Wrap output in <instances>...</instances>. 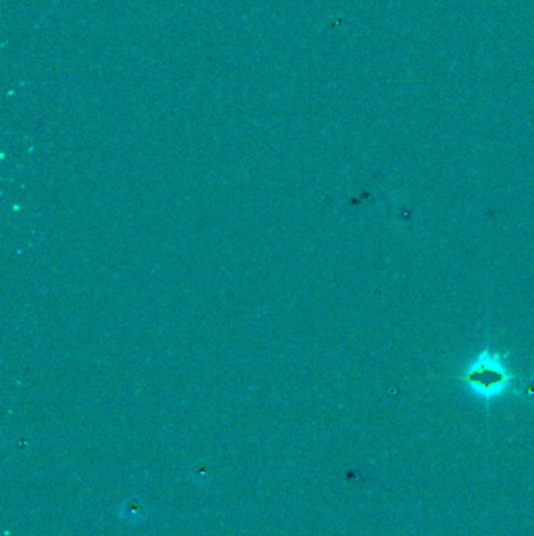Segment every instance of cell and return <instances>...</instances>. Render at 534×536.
I'll return each instance as SVG.
<instances>
[{"instance_id": "6da1fadb", "label": "cell", "mask_w": 534, "mask_h": 536, "mask_svg": "<svg viewBox=\"0 0 534 536\" xmlns=\"http://www.w3.org/2000/svg\"><path fill=\"white\" fill-rule=\"evenodd\" d=\"M513 370L508 367L506 358L502 353L484 350L471 361L459 380L475 395L492 400L503 395L514 381Z\"/></svg>"}]
</instances>
